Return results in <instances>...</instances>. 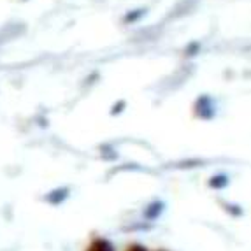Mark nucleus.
<instances>
[{
    "label": "nucleus",
    "instance_id": "nucleus-2",
    "mask_svg": "<svg viewBox=\"0 0 251 251\" xmlns=\"http://www.w3.org/2000/svg\"><path fill=\"white\" fill-rule=\"evenodd\" d=\"M125 251H146V248L141 246V244H130V246H126Z\"/></svg>",
    "mask_w": 251,
    "mask_h": 251
},
{
    "label": "nucleus",
    "instance_id": "nucleus-1",
    "mask_svg": "<svg viewBox=\"0 0 251 251\" xmlns=\"http://www.w3.org/2000/svg\"><path fill=\"white\" fill-rule=\"evenodd\" d=\"M84 251H116V250H114L111 241H107V239H104V237H95L92 243L86 246Z\"/></svg>",
    "mask_w": 251,
    "mask_h": 251
}]
</instances>
